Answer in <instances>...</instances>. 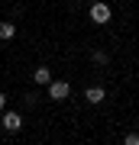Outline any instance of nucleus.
I'll return each mask as SVG.
<instances>
[{
    "instance_id": "423d86ee",
    "label": "nucleus",
    "mask_w": 139,
    "mask_h": 145,
    "mask_svg": "<svg viewBox=\"0 0 139 145\" xmlns=\"http://www.w3.org/2000/svg\"><path fill=\"white\" fill-rule=\"evenodd\" d=\"M32 78H36V84H49V81H52V71H49V68H36Z\"/></svg>"
},
{
    "instance_id": "f03ea898",
    "label": "nucleus",
    "mask_w": 139,
    "mask_h": 145,
    "mask_svg": "<svg viewBox=\"0 0 139 145\" xmlns=\"http://www.w3.org/2000/svg\"><path fill=\"white\" fill-rule=\"evenodd\" d=\"M0 126H3L7 132H20V129H23V116L16 113V110H7L3 119H0Z\"/></svg>"
},
{
    "instance_id": "20e7f679",
    "label": "nucleus",
    "mask_w": 139,
    "mask_h": 145,
    "mask_svg": "<svg viewBox=\"0 0 139 145\" xmlns=\"http://www.w3.org/2000/svg\"><path fill=\"white\" fill-rule=\"evenodd\" d=\"M84 97H88V103L97 106V103H103V97H107V93H103V87H88V90H84Z\"/></svg>"
},
{
    "instance_id": "7ed1b4c3",
    "label": "nucleus",
    "mask_w": 139,
    "mask_h": 145,
    "mask_svg": "<svg viewBox=\"0 0 139 145\" xmlns=\"http://www.w3.org/2000/svg\"><path fill=\"white\" fill-rule=\"evenodd\" d=\"M68 93H71L68 81H49V97L52 100H68Z\"/></svg>"
},
{
    "instance_id": "9d476101",
    "label": "nucleus",
    "mask_w": 139,
    "mask_h": 145,
    "mask_svg": "<svg viewBox=\"0 0 139 145\" xmlns=\"http://www.w3.org/2000/svg\"><path fill=\"white\" fill-rule=\"evenodd\" d=\"M88 3H94V0H88Z\"/></svg>"
},
{
    "instance_id": "39448f33",
    "label": "nucleus",
    "mask_w": 139,
    "mask_h": 145,
    "mask_svg": "<svg viewBox=\"0 0 139 145\" xmlns=\"http://www.w3.org/2000/svg\"><path fill=\"white\" fill-rule=\"evenodd\" d=\"M0 39H3V42H10V39H16V26H13V23L0 20Z\"/></svg>"
},
{
    "instance_id": "0eeeda50",
    "label": "nucleus",
    "mask_w": 139,
    "mask_h": 145,
    "mask_svg": "<svg viewBox=\"0 0 139 145\" xmlns=\"http://www.w3.org/2000/svg\"><path fill=\"white\" fill-rule=\"evenodd\" d=\"M91 58H94V65H100V68H103V65L110 61V55H107V52H94Z\"/></svg>"
},
{
    "instance_id": "6e6552de",
    "label": "nucleus",
    "mask_w": 139,
    "mask_h": 145,
    "mask_svg": "<svg viewBox=\"0 0 139 145\" xmlns=\"http://www.w3.org/2000/svg\"><path fill=\"white\" fill-rule=\"evenodd\" d=\"M123 142H126V145H139V132H129Z\"/></svg>"
},
{
    "instance_id": "1a4fd4ad",
    "label": "nucleus",
    "mask_w": 139,
    "mask_h": 145,
    "mask_svg": "<svg viewBox=\"0 0 139 145\" xmlns=\"http://www.w3.org/2000/svg\"><path fill=\"white\" fill-rule=\"evenodd\" d=\"M7 106V93H0V110H3Z\"/></svg>"
},
{
    "instance_id": "f257e3e1",
    "label": "nucleus",
    "mask_w": 139,
    "mask_h": 145,
    "mask_svg": "<svg viewBox=\"0 0 139 145\" xmlns=\"http://www.w3.org/2000/svg\"><path fill=\"white\" fill-rule=\"evenodd\" d=\"M110 13H113V10H110L107 3L94 0V3H91V10H88V20L94 23V26H103V23H110Z\"/></svg>"
}]
</instances>
